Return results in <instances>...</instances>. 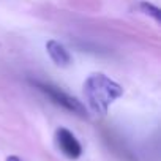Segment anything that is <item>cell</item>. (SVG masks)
Segmentation results:
<instances>
[{"instance_id": "obj_1", "label": "cell", "mask_w": 161, "mask_h": 161, "mask_svg": "<svg viewBox=\"0 0 161 161\" xmlns=\"http://www.w3.org/2000/svg\"><path fill=\"white\" fill-rule=\"evenodd\" d=\"M84 95L95 114L104 115L109 106L123 95V89L119 82L112 80L103 73H93L84 82Z\"/></svg>"}, {"instance_id": "obj_2", "label": "cell", "mask_w": 161, "mask_h": 161, "mask_svg": "<svg viewBox=\"0 0 161 161\" xmlns=\"http://www.w3.org/2000/svg\"><path fill=\"white\" fill-rule=\"evenodd\" d=\"M32 86H35L41 93H44L51 101H54L57 106L63 108L65 111L71 112V114H76L79 117H87V109L84 108V104L77 101L76 98L69 97L68 93H65L62 89L49 84V82H41V80H30Z\"/></svg>"}, {"instance_id": "obj_3", "label": "cell", "mask_w": 161, "mask_h": 161, "mask_svg": "<svg viewBox=\"0 0 161 161\" xmlns=\"http://www.w3.org/2000/svg\"><path fill=\"white\" fill-rule=\"evenodd\" d=\"M55 144L57 148L69 159H77L82 155V145L76 139V136L66 128H58L55 131Z\"/></svg>"}, {"instance_id": "obj_4", "label": "cell", "mask_w": 161, "mask_h": 161, "mask_svg": "<svg viewBox=\"0 0 161 161\" xmlns=\"http://www.w3.org/2000/svg\"><path fill=\"white\" fill-rule=\"evenodd\" d=\"M46 51H47L51 60H52L55 65H58V66H66V65L71 62L69 52L65 49L63 44H60V43L55 41V40H49V41L46 43Z\"/></svg>"}, {"instance_id": "obj_5", "label": "cell", "mask_w": 161, "mask_h": 161, "mask_svg": "<svg viewBox=\"0 0 161 161\" xmlns=\"http://www.w3.org/2000/svg\"><path fill=\"white\" fill-rule=\"evenodd\" d=\"M141 10H142L145 14H148V16L155 18L156 21H159V19H161V11H159V8H156V7H155V5H152V3L142 2V3H141Z\"/></svg>"}, {"instance_id": "obj_6", "label": "cell", "mask_w": 161, "mask_h": 161, "mask_svg": "<svg viewBox=\"0 0 161 161\" xmlns=\"http://www.w3.org/2000/svg\"><path fill=\"white\" fill-rule=\"evenodd\" d=\"M5 161H22V159L19 156H16V155H10V156H7Z\"/></svg>"}]
</instances>
